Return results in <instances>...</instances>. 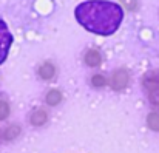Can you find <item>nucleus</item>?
Masks as SVG:
<instances>
[{
  "label": "nucleus",
  "mask_w": 159,
  "mask_h": 153,
  "mask_svg": "<svg viewBox=\"0 0 159 153\" xmlns=\"http://www.w3.org/2000/svg\"><path fill=\"white\" fill-rule=\"evenodd\" d=\"M93 84L98 87V85H104L105 82H104V77H102V76H94V77H93Z\"/></svg>",
  "instance_id": "ddd939ff"
},
{
  "label": "nucleus",
  "mask_w": 159,
  "mask_h": 153,
  "mask_svg": "<svg viewBox=\"0 0 159 153\" xmlns=\"http://www.w3.org/2000/svg\"><path fill=\"white\" fill-rule=\"evenodd\" d=\"M19 133H20L19 125H9L8 128H5V130H3L2 138H3L5 141H11V139H14V138H16Z\"/></svg>",
  "instance_id": "0eeeda50"
},
{
  "label": "nucleus",
  "mask_w": 159,
  "mask_h": 153,
  "mask_svg": "<svg viewBox=\"0 0 159 153\" xmlns=\"http://www.w3.org/2000/svg\"><path fill=\"white\" fill-rule=\"evenodd\" d=\"M12 44V34L8 31V26L3 20H0V65L5 62L8 51Z\"/></svg>",
  "instance_id": "f03ea898"
},
{
  "label": "nucleus",
  "mask_w": 159,
  "mask_h": 153,
  "mask_svg": "<svg viewBox=\"0 0 159 153\" xmlns=\"http://www.w3.org/2000/svg\"><path fill=\"white\" fill-rule=\"evenodd\" d=\"M77 22L91 33L108 36L113 34L124 17V11L117 3L107 0H90L80 3L76 11Z\"/></svg>",
  "instance_id": "f257e3e1"
},
{
  "label": "nucleus",
  "mask_w": 159,
  "mask_h": 153,
  "mask_svg": "<svg viewBox=\"0 0 159 153\" xmlns=\"http://www.w3.org/2000/svg\"><path fill=\"white\" fill-rule=\"evenodd\" d=\"M127 84H128V73H127L125 70H117V71L114 73L113 82H111L113 88H114V90H122V88L127 87Z\"/></svg>",
  "instance_id": "7ed1b4c3"
},
{
  "label": "nucleus",
  "mask_w": 159,
  "mask_h": 153,
  "mask_svg": "<svg viewBox=\"0 0 159 153\" xmlns=\"http://www.w3.org/2000/svg\"><path fill=\"white\" fill-rule=\"evenodd\" d=\"M39 74L42 79H51L54 76V67L50 65V63H45L39 68Z\"/></svg>",
  "instance_id": "1a4fd4ad"
},
{
  "label": "nucleus",
  "mask_w": 159,
  "mask_h": 153,
  "mask_svg": "<svg viewBox=\"0 0 159 153\" xmlns=\"http://www.w3.org/2000/svg\"><path fill=\"white\" fill-rule=\"evenodd\" d=\"M102 57H101V53L96 50H90L85 54V62L90 65V67H98L101 63Z\"/></svg>",
  "instance_id": "423d86ee"
},
{
  "label": "nucleus",
  "mask_w": 159,
  "mask_h": 153,
  "mask_svg": "<svg viewBox=\"0 0 159 153\" xmlns=\"http://www.w3.org/2000/svg\"><path fill=\"white\" fill-rule=\"evenodd\" d=\"M47 119H48V114H47V111L42 110V108L33 111V114H31V118H30V121H31V124H33L34 127L43 125V124L47 122Z\"/></svg>",
  "instance_id": "20e7f679"
},
{
  "label": "nucleus",
  "mask_w": 159,
  "mask_h": 153,
  "mask_svg": "<svg viewBox=\"0 0 159 153\" xmlns=\"http://www.w3.org/2000/svg\"><path fill=\"white\" fill-rule=\"evenodd\" d=\"M60 101H62V95H60V91H57V90H51V91L47 95V104H48V105H57Z\"/></svg>",
  "instance_id": "9d476101"
},
{
  "label": "nucleus",
  "mask_w": 159,
  "mask_h": 153,
  "mask_svg": "<svg viewBox=\"0 0 159 153\" xmlns=\"http://www.w3.org/2000/svg\"><path fill=\"white\" fill-rule=\"evenodd\" d=\"M144 85H145V88L148 91L159 88V74H156V73H148L145 76V79H144Z\"/></svg>",
  "instance_id": "39448f33"
},
{
  "label": "nucleus",
  "mask_w": 159,
  "mask_h": 153,
  "mask_svg": "<svg viewBox=\"0 0 159 153\" xmlns=\"http://www.w3.org/2000/svg\"><path fill=\"white\" fill-rule=\"evenodd\" d=\"M147 125L150 127V130L153 132H159V113L153 111L147 116Z\"/></svg>",
  "instance_id": "6e6552de"
},
{
  "label": "nucleus",
  "mask_w": 159,
  "mask_h": 153,
  "mask_svg": "<svg viewBox=\"0 0 159 153\" xmlns=\"http://www.w3.org/2000/svg\"><path fill=\"white\" fill-rule=\"evenodd\" d=\"M150 101L153 104H156V105H159V88L150 91Z\"/></svg>",
  "instance_id": "f8f14e48"
},
{
  "label": "nucleus",
  "mask_w": 159,
  "mask_h": 153,
  "mask_svg": "<svg viewBox=\"0 0 159 153\" xmlns=\"http://www.w3.org/2000/svg\"><path fill=\"white\" fill-rule=\"evenodd\" d=\"M8 114H9V107H8V104L0 101V121L5 119V118H8Z\"/></svg>",
  "instance_id": "9b49d317"
}]
</instances>
